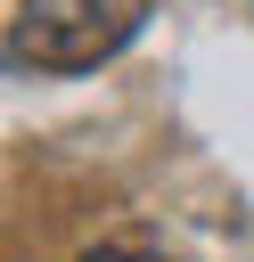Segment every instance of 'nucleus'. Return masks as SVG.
<instances>
[{"instance_id": "f257e3e1", "label": "nucleus", "mask_w": 254, "mask_h": 262, "mask_svg": "<svg viewBox=\"0 0 254 262\" xmlns=\"http://www.w3.org/2000/svg\"><path fill=\"white\" fill-rule=\"evenodd\" d=\"M147 25V0H16L8 57L41 74H90Z\"/></svg>"}, {"instance_id": "f03ea898", "label": "nucleus", "mask_w": 254, "mask_h": 262, "mask_svg": "<svg viewBox=\"0 0 254 262\" xmlns=\"http://www.w3.org/2000/svg\"><path fill=\"white\" fill-rule=\"evenodd\" d=\"M82 262H156V254H123V246H98V254H82Z\"/></svg>"}]
</instances>
